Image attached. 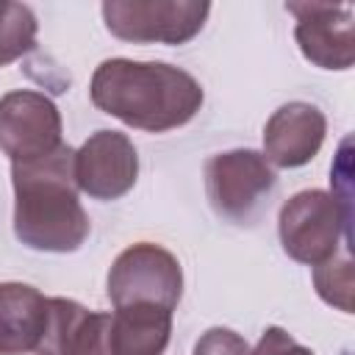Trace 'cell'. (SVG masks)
Here are the masks:
<instances>
[{"label":"cell","instance_id":"14","mask_svg":"<svg viewBox=\"0 0 355 355\" xmlns=\"http://www.w3.org/2000/svg\"><path fill=\"white\" fill-rule=\"evenodd\" d=\"M36 17L22 3L0 0V67L14 64L36 44Z\"/></svg>","mask_w":355,"mask_h":355},{"label":"cell","instance_id":"10","mask_svg":"<svg viewBox=\"0 0 355 355\" xmlns=\"http://www.w3.org/2000/svg\"><path fill=\"white\" fill-rule=\"evenodd\" d=\"M327 133L324 114L311 103L280 105L263 128V158L280 169L305 166L322 147Z\"/></svg>","mask_w":355,"mask_h":355},{"label":"cell","instance_id":"11","mask_svg":"<svg viewBox=\"0 0 355 355\" xmlns=\"http://www.w3.org/2000/svg\"><path fill=\"white\" fill-rule=\"evenodd\" d=\"M36 355H111L108 313L89 311L67 297H50Z\"/></svg>","mask_w":355,"mask_h":355},{"label":"cell","instance_id":"16","mask_svg":"<svg viewBox=\"0 0 355 355\" xmlns=\"http://www.w3.org/2000/svg\"><path fill=\"white\" fill-rule=\"evenodd\" d=\"M194 355H250V347L239 333L227 327H211L197 341Z\"/></svg>","mask_w":355,"mask_h":355},{"label":"cell","instance_id":"15","mask_svg":"<svg viewBox=\"0 0 355 355\" xmlns=\"http://www.w3.org/2000/svg\"><path fill=\"white\" fill-rule=\"evenodd\" d=\"M313 283H316L319 297L327 305H336L344 313L352 311V261H349V252H344V258L333 255L324 263L313 266Z\"/></svg>","mask_w":355,"mask_h":355},{"label":"cell","instance_id":"4","mask_svg":"<svg viewBox=\"0 0 355 355\" xmlns=\"http://www.w3.org/2000/svg\"><path fill=\"white\" fill-rule=\"evenodd\" d=\"M105 291L114 308L155 305L172 313L180 302L183 272L169 250L141 241L116 255L108 272Z\"/></svg>","mask_w":355,"mask_h":355},{"label":"cell","instance_id":"6","mask_svg":"<svg viewBox=\"0 0 355 355\" xmlns=\"http://www.w3.org/2000/svg\"><path fill=\"white\" fill-rule=\"evenodd\" d=\"M275 189V172L255 150H230L208 158L205 191L214 211L230 222H250Z\"/></svg>","mask_w":355,"mask_h":355},{"label":"cell","instance_id":"9","mask_svg":"<svg viewBox=\"0 0 355 355\" xmlns=\"http://www.w3.org/2000/svg\"><path fill=\"white\" fill-rule=\"evenodd\" d=\"M297 17L294 39L302 55L322 69H349L355 61V25L349 6L286 3Z\"/></svg>","mask_w":355,"mask_h":355},{"label":"cell","instance_id":"5","mask_svg":"<svg viewBox=\"0 0 355 355\" xmlns=\"http://www.w3.org/2000/svg\"><path fill=\"white\" fill-rule=\"evenodd\" d=\"M211 14L200 0H105V28L133 44H183L194 39Z\"/></svg>","mask_w":355,"mask_h":355},{"label":"cell","instance_id":"8","mask_svg":"<svg viewBox=\"0 0 355 355\" xmlns=\"http://www.w3.org/2000/svg\"><path fill=\"white\" fill-rule=\"evenodd\" d=\"M136 178V147L119 130H97L75 150V186L92 200H119L133 189Z\"/></svg>","mask_w":355,"mask_h":355},{"label":"cell","instance_id":"12","mask_svg":"<svg viewBox=\"0 0 355 355\" xmlns=\"http://www.w3.org/2000/svg\"><path fill=\"white\" fill-rule=\"evenodd\" d=\"M47 300L28 283H0V355L36 352L47 324Z\"/></svg>","mask_w":355,"mask_h":355},{"label":"cell","instance_id":"13","mask_svg":"<svg viewBox=\"0 0 355 355\" xmlns=\"http://www.w3.org/2000/svg\"><path fill=\"white\" fill-rule=\"evenodd\" d=\"M172 336V313L155 305H125L108 313L111 355H164Z\"/></svg>","mask_w":355,"mask_h":355},{"label":"cell","instance_id":"7","mask_svg":"<svg viewBox=\"0 0 355 355\" xmlns=\"http://www.w3.org/2000/svg\"><path fill=\"white\" fill-rule=\"evenodd\" d=\"M61 144V114L50 97L31 89L0 97V150L11 164L42 158Z\"/></svg>","mask_w":355,"mask_h":355},{"label":"cell","instance_id":"2","mask_svg":"<svg viewBox=\"0 0 355 355\" xmlns=\"http://www.w3.org/2000/svg\"><path fill=\"white\" fill-rule=\"evenodd\" d=\"M14 183V233L39 252H75L89 236V216L80 208L75 186V150L69 144L53 153L11 164Z\"/></svg>","mask_w":355,"mask_h":355},{"label":"cell","instance_id":"3","mask_svg":"<svg viewBox=\"0 0 355 355\" xmlns=\"http://www.w3.org/2000/svg\"><path fill=\"white\" fill-rule=\"evenodd\" d=\"M280 244L288 258L319 266L349 247V208L322 189H305L283 202L277 216Z\"/></svg>","mask_w":355,"mask_h":355},{"label":"cell","instance_id":"17","mask_svg":"<svg viewBox=\"0 0 355 355\" xmlns=\"http://www.w3.org/2000/svg\"><path fill=\"white\" fill-rule=\"evenodd\" d=\"M250 355H313V352L297 344L283 327H266L255 349H250Z\"/></svg>","mask_w":355,"mask_h":355},{"label":"cell","instance_id":"1","mask_svg":"<svg viewBox=\"0 0 355 355\" xmlns=\"http://www.w3.org/2000/svg\"><path fill=\"white\" fill-rule=\"evenodd\" d=\"M92 103L136 130L164 133L186 125L202 105L194 75L164 61H103L89 83Z\"/></svg>","mask_w":355,"mask_h":355}]
</instances>
